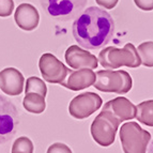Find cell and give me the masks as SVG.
Instances as JSON below:
<instances>
[{"label":"cell","mask_w":153,"mask_h":153,"mask_svg":"<svg viewBox=\"0 0 153 153\" xmlns=\"http://www.w3.org/2000/svg\"><path fill=\"white\" fill-rule=\"evenodd\" d=\"M75 41L86 49H97L110 42L115 22L107 11L97 7L85 9L72 26Z\"/></svg>","instance_id":"6da1fadb"},{"label":"cell","mask_w":153,"mask_h":153,"mask_svg":"<svg viewBox=\"0 0 153 153\" xmlns=\"http://www.w3.org/2000/svg\"><path fill=\"white\" fill-rule=\"evenodd\" d=\"M101 65L107 70H117L121 66L136 69L141 64L137 48L132 43H126L123 48L108 46L100 51L99 58Z\"/></svg>","instance_id":"7a4b0ae2"},{"label":"cell","mask_w":153,"mask_h":153,"mask_svg":"<svg viewBox=\"0 0 153 153\" xmlns=\"http://www.w3.org/2000/svg\"><path fill=\"white\" fill-rule=\"evenodd\" d=\"M95 75L97 78L93 86L99 91L125 94L132 89V77L126 71L102 70L97 71Z\"/></svg>","instance_id":"3957f363"},{"label":"cell","mask_w":153,"mask_h":153,"mask_svg":"<svg viewBox=\"0 0 153 153\" xmlns=\"http://www.w3.org/2000/svg\"><path fill=\"white\" fill-rule=\"evenodd\" d=\"M122 121L112 115L109 110L103 109L95 117L91 124V135L97 143L102 147H109L114 143L119 125Z\"/></svg>","instance_id":"277c9868"},{"label":"cell","mask_w":153,"mask_h":153,"mask_svg":"<svg viewBox=\"0 0 153 153\" xmlns=\"http://www.w3.org/2000/svg\"><path fill=\"white\" fill-rule=\"evenodd\" d=\"M151 134L137 122H126L120 128V140L124 153H147Z\"/></svg>","instance_id":"5b68a950"},{"label":"cell","mask_w":153,"mask_h":153,"mask_svg":"<svg viewBox=\"0 0 153 153\" xmlns=\"http://www.w3.org/2000/svg\"><path fill=\"white\" fill-rule=\"evenodd\" d=\"M42 8L51 17L69 22L85 10L88 0H40Z\"/></svg>","instance_id":"8992f818"},{"label":"cell","mask_w":153,"mask_h":153,"mask_svg":"<svg viewBox=\"0 0 153 153\" xmlns=\"http://www.w3.org/2000/svg\"><path fill=\"white\" fill-rule=\"evenodd\" d=\"M19 115L16 106L0 94V145L9 141L17 131Z\"/></svg>","instance_id":"52a82bcc"},{"label":"cell","mask_w":153,"mask_h":153,"mask_svg":"<svg viewBox=\"0 0 153 153\" xmlns=\"http://www.w3.org/2000/svg\"><path fill=\"white\" fill-rule=\"evenodd\" d=\"M103 101L94 92H85L72 100L69 105V112L76 119H86L100 109Z\"/></svg>","instance_id":"ba28073f"},{"label":"cell","mask_w":153,"mask_h":153,"mask_svg":"<svg viewBox=\"0 0 153 153\" xmlns=\"http://www.w3.org/2000/svg\"><path fill=\"white\" fill-rule=\"evenodd\" d=\"M39 68L44 80L51 84H61L71 71L51 53L42 55L39 61Z\"/></svg>","instance_id":"9c48e42d"},{"label":"cell","mask_w":153,"mask_h":153,"mask_svg":"<svg viewBox=\"0 0 153 153\" xmlns=\"http://www.w3.org/2000/svg\"><path fill=\"white\" fill-rule=\"evenodd\" d=\"M66 63L74 70H94L99 65L97 58L89 51L80 48L78 45H72L66 49L64 55Z\"/></svg>","instance_id":"30bf717a"},{"label":"cell","mask_w":153,"mask_h":153,"mask_svg":"<svg viewBox=\"0 0 153 153\" xmlns=\"http://www.w3.org/2000/svg\"><path fill=\"white\" fill-rule=\"evenodd\" d=\"M23 74L15 68H7L0 72V89L7 95L16 97L24 90Z\"/></svg>","instance_id":"8fae6325"},{"label":"cell","mask_w":153,"mask_h":153,"mask_svg":"<svg viewBox=\"0 0 153 153\" xmlns=\"http://www.w3.org/2000/svg\"><path fill=\"white\" fill-rule=\"evenodd\" d=\"M97 78V75L93 70L90 69H80V70H71L66 78L60 85L73 91L86 89V88L93 86Z\"/></svg>","instance_id":"7c38bea8"},{"label":"cell","mask_w":153,"mask_h":153,"mask_svg":"<svg viewBox=\"0 0 153 153\" xmlns=\"http://www.w3.org/2000/svg\"><path fill=\"white\" fill-rule=\"evenodd\" d=\"M14 21L21 29L25 31H32L39 26L40 14L32 4L22 3L15 10Z\"/></svg>","instance_id":"4fadbf2b"},{"label":"cell","mask_w":153,"mask_h":153,"mask_svg":"<svg viewBox=\"0 0 153 153\" xmlns=\"http://www.w3.org/2000/svg\"><path fill=\"white\" fill-rule=\"evenodd\" d=\"M103 109L109 110L121 121L132 120L136 118V106L128 99L123 97H118L108 101Z\"/></svg>","instance_id":"5bb4252c"},{"label":"cell","mask_w":153,"mask_h":153,"mask_svg":"<svg viewBox=\"0 0 153 153\" xmlns=\"http://www.w3.org/2000/svg\"><path fill=\"white\" fill-rule=\"evenodd\" d=\"M23 106L31 114H42L46 108L45 97L36 93H27L23 100Z\"/></svg>","instance_id":"9a60e30c"},{"label":"cell","mask_w":153,"mask_h":153,"mask_svg":"<svg viewBox=\"0 0 153 153\" xmlns=\"http://www.w3.org/2000/svg\"><path fill=\"white\" fill-rule=\"evenodd\" d=\"M136 119L143 124L153 126V100L143 101L136 106Z\"/></svg>","instance_id":"2e32d148"},{"label":"cell","mask_w":153,"mask_h":153,"mask_svg":"<svg viewBox=\"0 0 153 153\" xmlns=\"http://www.w3.org/2000/svg\"><path fill=\"white\" fill-rule=\"evenodd\" d=\"M25 92L27 93H36L45 97L47 94V86L45 85L43 79L36 76H31L27 78L26 82Z\"/></svg>","instance_id":"e0dca14e"},{"label":"cell","mask_w":153,"mask_h":153,"mask_svg":"<svg viewBox=\"0 0 153 153\" xmlns=\"http://www.w3.org/2000/svg\"><path fill=\"white\" fill-rule=\"evenodd\" d=\"M141 64L147 68H153V42L147 41L141 43L137 48Z\"/></svg>","instance_id":"ac0fdd59"},{"label":"cell","mask_w":153,"mask_h":153,"mask_svg":"<svg viewBox=\"0 0 153 153\" xmlns=\"http://www.w3.org/2000/svg\"><path fill=\"white\" fill-rule=\"evenodd\" d=\"M33 149L34 147L30 138L22 136L14 141L11 153H33Z\"/></svg>","instance_id":"d6986e66"},{"label":"cell","mask_w":153,"mask_h":153,"mask_svg":"<svg viewBox=\"0 0 153 153\" xmlns=\"http://www.w3.org/2000/svg\"><path fill=\"white\" fill-rule=\"evenodd\" d=\"M14 10L13 0H0V17H9Z\"/></svg>","instance_id":"ffe728a7"},{"label":"cell","mask_w":153,"mask_h":153,"mask_svg":"<svg viewBox=\"0 0 153 153\" xmlns=\"http://www.w3.org/2000/svg\"><path fill=\"white\" fill-rule=\"evenodd\" d=\"M46 153H72V150L70 147L62 143H55L51 145L47 149Z\"/></svg>","instance_id":"44dd1931"},{"label":"cell","mask_w":153,"mask_h":153,"mask_svg":"<svg viewBox=\"0 0 153 153\" xmlns=\"http://www.w3.org/2000/svg\"><path fill=\"white\" fill-rule=\"evenodd\" d=\"M136 7L143 11L153 10V0H134Z\"/></svg>","instance_id":"7402d4cb"},{"label":"cell","mask_w":153,"mask_h":153,"mask_svg":"<svg viewBox=\"0 0 153 153\" xmlns=\"http://www.w3.org/2000/svg\"><path fill=\"white\" fill-rule=\"evenodd\" d=\"M118 1L119 0H95V2L97 3L99 5L103 7L106 10H111L117 5Z\"/></svg>","instance_id":"603a6c76"},{"label":"cell","mask_w":153,"mask_h":153,"mask_svg":"<svg viewBox=\"0 0 153 153\" xmlns=\"http://www.w3.org/2000/svg\"><path fill=\"white\" fill-rule=\"evenodd\" d=\"M148 153H153V139H152V141H151V143H150V147H149Z\"/></svg>","instance_id":"cb8c5ba5"}]
</instances>
